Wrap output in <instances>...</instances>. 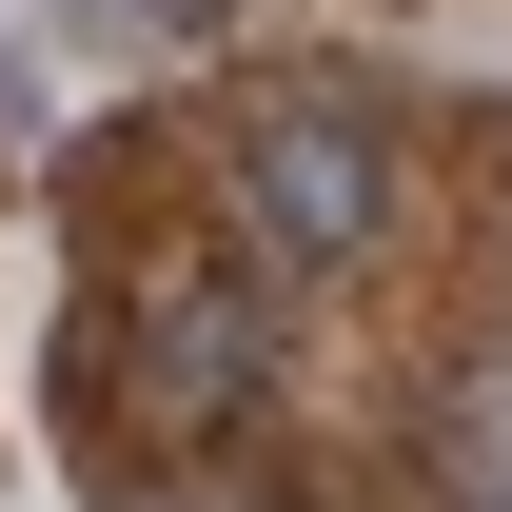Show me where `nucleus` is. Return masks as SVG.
Here are the masks:
<instances>
[{"instance_id":"obj_3","label":"nucleus","mask_w":512,"mask_h":512,"mask_svg":"<svg viewBox=\"0 0 512 512\" xmlns=\"http://www.w3.org/2000/svg\"><path fill=\"white\" fill-rule=\"evenodd\" d=\"M414 493L434 512H512V355H473V375L414 414Z\"/></svg>"},{"instance_id":"obj_2","label":"nucleus","mask_w":512,"mask_h":512,"mask_svg":"<svg viewBox=\"0 0 512 512\" xmlns=\"http://www.w3.org/2000/svg\"><path fill=\"white\" fill-rule=\"evenodd\" d=\"M138 394H158V434L256 414V276H178V296H158V335H138Z\"/></svg>"},{"instance_id":"obj_4","label":"nucleus","mask_w":512,"mask_h":512,"mask_svg":"<svg viewBox=\"0 0 512 512\" xmlns=\"http://www.w3.org/2000/svg\"><path fill=\"white\" fill-rule=\"evenodd\" d=\"M79 20H99V40H178L197 0H79Z\"/></svg>"},{"instance_id":"obj_1","label":"nucleus","mask_w":512,"mask_h":512,"mask_svg":"<svg viewBox=\"0 0 512 512\" xmlns=\"http://www.w3.org/2000/svg\"><path fill=\"white\" fill-rule=\"evenodd\" d=\"M237 217H256V256H296V276L375 256L394 237V138L355 119V99H256L237 119Z\"/></svg>"}]
</instances>
